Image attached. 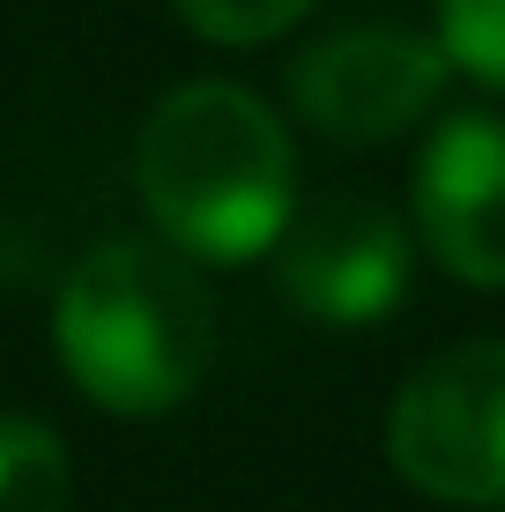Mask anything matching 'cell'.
<instances>
[{
	"label": "cell",
	"instance_id": "1",
	"mask_svg": "<svg viewBox=\"0 0 505 512\" xmlns=\"http://www.w3.org/2000/svg\"><path fill=\"white\" fill-rule=\"evenodd\" d=\"M134 186L179 253L253 260L298 216V149L253 90L186 82L134 134Z\"/></svg>",
	"mask_w": 505,
	"mask_h": 512
},
{
	"label": "cell",
	"instance_id": "2",
	"mask_svg": "<svg viewBox=\"0 0 505 512\" xmlns=\"http://www.w3.org/2000/svg\"><path fill=\"white\" fill-rule=\"evenodd\" d=\"M52 349L97 409L164 416L194 394L216 357V297L171 245L104 238L60 282Z\"/></svg>",
	"mask_w": 505,
	"mask_h": 512
},
{
	"label": "cell",
	"instance_id": "3",
	"mask_svg": "<svg viewBox=\"0 0 505 512\" xmlns=\"http://www.w3.org/2000/svg\"><path fill=\"white\" fill-rule=\"evenodd\" d=\"M387 453L439 505H505V342H461L394 394Z\"/></svg>",
	"mask_w": 505,
	"mask_h": 512
},
{
	"label": "cell",
	"instance_id": "4",
	"mask_svg": "<svg viewBox=\"0 0 505 512\" xmlns=\"http://www.w3.org/2000/svg\"><path fill=\"white\" fill-rule=\"evenodd\" d=\"M454 90V60L439 52V38L424 30H394V23H364L335 30L290 60V104L305 112V127H320L327 141H387L409 134L424 112H439Z\"/></svg>",
	"mask_w": 505,
	"mask_h": 512
},
{
	"label": "cell",
	"instance_id": "5",
	"mask_svg": "<svg viewBox=\"0 0 505 512\" xmlns=\"http://www.w3.org/2000/svg\"><path fill=\"white\" fill-rule=\"evenodd\" d=\"M409 268H416V245L402 231V216L364 201V193L305 201L275 238V275H283L290 305L327 327L387 320L409 290Z\"/></svg>",
	"mask_w": 505,
	"mask_h": 512
},
{
	"label": "cell",
	"instance_id": "6",
	"mask_svg": "<svg viewBox=\"0 0 505 512\" xmlns=\"http://www.w3.org/2000/svg\"><path fill=\"white\" fill-rule=\"evenodd\" d=\"M416 231L446 275L505 290V119L454 112L416 156Z\"/></svg>",
	"mask_w": 505,
	"mask_h": 512
},
{
	"label": "cell",
	"instance_id": "7",
	"mask_svg": "<svg viewBox=\"0 0 505 512\" xmlns=\"http://www.w3.org/2000/svg\"><path fill=\"white\" fill-rule=\"evenodd\" d=\"M0 512H67V446L30 416H0Z\"/></svg>",
	"mask_w": 505,
	"mask_h": 512
},
{
	"label": "cell",
	"instance_id": "8",
	"mask_svg": "<svg viewBox=\"0 0 505 512\" xmlns=\"http://www.w3.org/2000/svg\"><path fill=\"white\" fill-rule=\"evenodd\" d=\"M439 52L505 97V0H439Z\"/></svg>",
	"mask_w": 505,
	"mask_h": 512
},
{
	"label": "cell",
	"instance_id": "9",
	"mask_svg": "<svg viewBox=\"0 0 505 512\" xmlns=\"http://www.w3.org/2000/svg\"><path fill=\"white\" fill-rule=\"evenodd\" d=\"M186 30H201L208 45H268L312 8V0H171Z\"/></svg>",
	"mask_w": 505,
	"mask_h": 512
}]
</instances>
